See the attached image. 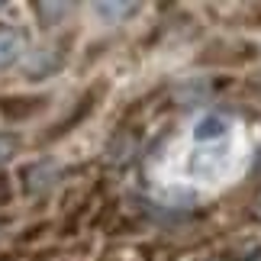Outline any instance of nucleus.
I'll return each instance as SVG.
<instances>
[{"mask_svg":"<svg viewBox=\"0 0 261 261\" xmlns=\"http://www.w3.org/2000/svg\"><path fill=\"white\" fill-rule=\"evenodd\" d=\"M248 152V136L239 119L226 113H200L165 152L158 165V180L168 187L210 194L232 184L245 171Z\"/></svg>","mask_w":261,"mask_h":261,"instance_id":"1","label":"nucleus"},{"mask_svg":"<svg viewBox=\"0 0 261 261\" xmlns=\"http://www.w3.org/2000/svg\"><path fill=\"white\" fill-rule=\"evenodd\" d=\"M58 177V162H52V158H45V162H36L26 168V190L29 194H42V190H48V184Z\"/></svg>","mask_w":261,"mask_h":261,"instance_id":"2","label":"nucleus"},{"mask_svg":"<svg viewBox=\"0 0 261 261\" xmlns=\"http://www.w3.org/2000/svg\"><path fill=\"white\" fill-rule=\"evenodd\" d=\"M19 52H23V36L16 29H0V68L10 65Z\"/></svg>","mask_w":261,"mask_h":261,"instance_id":"3","label":"nucleus"},{"mask_svg":"<svg viewBox=\"0 0 261 261\" xmlns=\"http://www.w3.org/2000/svg\"><path fill=\"white\" fill-rule=\"evenodd\" d=\"M94 13H100L107 23H119L126 19V13H136V4H97Z\"/></svg>","mask_w":261,"mask_h":261,"instance_id":"4","label":"nucleus"},{"mask_svg":"<svg viewBox=\"0 0 261 261\" xmlns=\"http://www.w3.org/2000/svg\"><path fill=\"white\" fill-rule=\"evenodd\" d=\"M36 10H39V13H45V16H42V23H45V26H52V23H58V19H65V13H68L71 7H68V4H39Z\"/></svg>","mask_w":261,"mask_h":261,"instance_id":"5","label":"nucleus"},{"mask_svg":"<svg viewBox=\"0 0 261 261\" xmlns=\"http://www.w3.org/2000/svg\"><path fill=\"white\" fill-rule=\"evenodd\" d=\"M13 152H16V139L13 136H0V165H4Z\"/></svg>","mask_w":261,"mask_h":261,"instance_id":"6","label":"nucleus"}]
</instances>
